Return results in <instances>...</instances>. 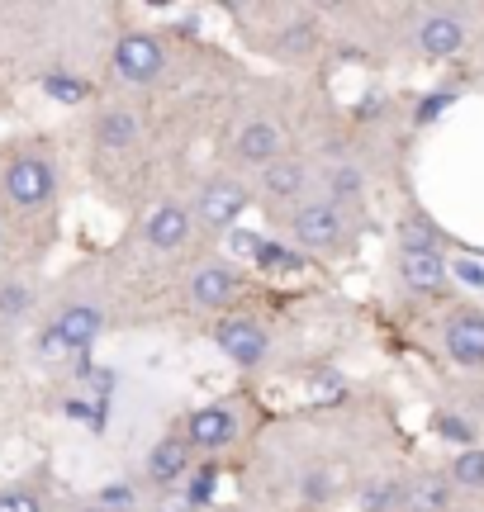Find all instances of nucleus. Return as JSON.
I'll list each match as a JSON object with an SVG mask.
<instances>
[{"label": "nucleus", "mask_w": 484, "mask_h": 512, "mask_svg": "<svg viewBox=\"0 0 484 512\" xmlns=\"http://www.w3.org/2000/svg\"><path fill=\"white\" fill-rule=\"evenodd\" d=\"M95 503H100V508H110V512H124V508H133V489L129 484H105Z\"/></svg>", "instance_id": "nucleus-27"}, {"label": "nucleus", "mask_w": 484, "mask_h": 512, "mask_svg": "<svg viewBox=\"0 0 484 512\" xmlns=\"http://www.w3.org/2000/svg\"><path fill=\"white\" fill-rule=\"evenodd\" d=\"M167 72V48H162V38L148 34V29H133L114 43V76L119 81H129V86H152V81H162Z\"/></svg>", "instance_id": "nucleus-1"}, {"label": "nucleus", "mask_w": 484, "mask_h": 512, "mask_svg": "<svg viewBox=\"0 0 484 512\" xmlns=\"http://www.w3.org/2000/svg\"><path fill=\"white\" fill-rule=\"evenodd\" d=\"M0 512H43L34 489H0Z\"/></svg>", "instance_id": "nucleus-26"}, {"label": "nucleus", "mask_w": 484, "mask_h": 512, "mask_svg": "<svg viewBox=\"0 0 484 512\" xmlns=\"http://www.w3.org/2000/svg\"><path fill=\"white\" fill-rule=\"evenodd\" d=\"M5 200L15 204V209H43V204L57 195V171L48 157H34V152H24L15 162L5 166Z\"/></svg>", "instance_id": "nucleus-2"}, {"label": "nucleus", "mask_w": 484, "mask_h": 512, "mask_svg": "<svg viewBox=\"0 0 484 512\" xmlns=\"http://www.w3.org/2000/svg\"><path fill=\"white\" fill-rule=\"evenodd\" d=\"M323 484H328V479H304V498H314V503H318V498H323V494H328V489H323Z\"/></svg>", "instance_id": "nucleus-33"}, {"label": "nucleus", "mask_w": 484, "mask_h": 512, "mask_svg": "<svg viewBox=\"0 0 484 512\" xmlns=\"http://www.w3.org/2000/svg\"><path fill=\"white\" fill-rule=\"evenodd\" d=\"M214 342H219V351H224L233 366H261L266 356H271V337H266V328L261 323H252V318H224L219 323V332H214Z\"/></svg>", "instance_id": "nucleus-5"}, {"label": "nucleus", "mask_w": 484, "mask_h": 512, "mask_svg": "<svg viewBox=\"0 0 484 512\" xmlns=\"http://www.w3.org/2000/svg\"><path fill=\"white\" fill-rule=\"evenodd\" d=\"M238 290H242V280L228 261H205L200 271L190 275V304H195V309L219 313L238 299Z\"/></svg>", "instance_id": "nucleus-7"}, {"label": "nucleus", "mask_w": 484, "mask_h": 512, "mask_svg": "<svg viewBox=\"0 0 484 512\" xmlns=\"http://www.w3.org/2000/svg\"><path fill=\"white\" fill-rule=\"evenodd\" d=\"M447 356L456 366H484V313L480 309H456L442 328Z\"/></svg>", "instance_id": "nucleus-9"}, {"label": "nucleus", "mask_w": 484, "mask_h": 512, "mask_svg": "<svg viewBox=\"0 0 484 512\" xmlns=\"http://www.w3.org/2000/svg\"><path fill=\"white\" fill-rule=\"evenodd\" d=\"M76 512H110V508H100V503H81Z\"/></svg>", "instance_id": "nucleus-34"}, {"label": "nucleus", "mask_w": 484, "mask_h": 512, "mask_svg": "<svg viewBox=\"0 0 484 512\" xmlns=\"http://www.w3.org/2000/svg\"><path fill=\"white\" fill-rule=\"evenodd\" d=\"M314 43H318V29L304 19V24H290V29H285V38H280V53H285V57H295V53L304 57V53H314Z\"/></svg>", "instance_id": "nucleus-24"}, {"label": "nucleus", "mask_w": 484, "mask_h": 512, "mask_svg": "<svg viewBox=\"0 0 484 512\" xmlns=\"http://www.w3.org/2000/svg\"><path fill=\"white\" fill-rule=\"evenodd\" d=\"M190 470V441L186 437H167L152 446L148 456V479H157V484H171V479H181Z\"/></svg>", "instance_id": "nucleus-14"}, {"label": "nucleus", "mask_w": 484, "mask_h": 512, "mask_svg": "<svg viewBox=\"0 0 484 512\" xmlns=\"http://www.w3.org/2000/svg\"><path fill=\"white\" fill-rule=\"evenodd\" d=\"M214 484H219V479H214V470H200L186 489H190V498H195V503H209V498H214Z\"/></svg>", "instance_id": "nucleus-30"}, {"label": "nucleus", "mask_w": 484, "mask_h": 512, "mask_svg": "<svg viewBox=\"0 0 484 512\" xmlns=\"http://www.w3.org/2000/svg\"><path fill=\"white\" fill-rule=\"evenodd\" d=\"M342 233H347V209L333 200H304L290 214V238L299 242V247H309V252H328V247H337L342 242Z\"/></svg>", "instance_id": "nucleus-3"}, {"label": "nucleus", "mask_w": 484, "mask_h": 512, "mask_svg": "<svg viewBox=\"0 0 484 512\" xmlns=\"http://www.w3.org/2000/svg\"><path fill=\"white\" fill-rule=\"evenodd\" d=\"M38 356H43V361H62V356H72V347L62 342V332L57 328H48L43 337H38Z\"/></svg>", "instance_id": "nucleus-28"}, {"label": "nucleus", "mask_w": 484, "mask_h": 512, "mask_svg": "<svg viewBox=\"0 0 484 512\" xmlns=\"http://www.w3.org/2000/svg\"><path fill=\"white\" fill-rule=\"evenodd\" d=\"M57 332H62V342L76 351H91L95 347V337H100V328H105V313L95 309V304H67V309L57 313Z\"/></svg>", "instance_id": "nucleus-13"}, {"label": "nucleus", "mask_w": 484, "mask_h": 512, "mask_svg": "<svg viewBox=\"0 0 484 512\" xmlns=\"http://www.w3.org/2000/svg\"><path fill=\"white\" fill-rule=\"evenodd\" d=\"M200 503L190 498V489H167V494L157 498V512H195Z\"/></svg>", "instance_id": "nucleus-29"}, {"label": "nucleus", "mask_w": 484, "mask_h": 512, "mask_svg": "<svg viewBox=\"0 0 484 512\" xmlns=\"http://www.w3.org/2000/svg\"><path fill=\"white\" fill-rule=\"evenodd\" d=\"M190 228H195V214H190L186 204H157L148 214V223H143V238L157 252H176V247H186Z\"/></svg>", "instance_id": "nucleus-12"}, {"label": "nucleus", "mask_w": 484, "mask_h": 512, "mask_svg": "<svg viewBox=\"0 0 484 512\" xmlns=\"http://www.w3.org/2000/svg\"><path fill=\"white\" fill-rule=\"evenodd\" d=\"M399 503H404L409 512H442V508L451 503V479H447V475H423V479H413Z\"/></svg>", "instance_id": "nucleus-16"}, {"label": "nucleus", "mask_w": 484, "mask_h": 512, "mask_svg": "<svg viewBox=\"0 0 484 512\" xmlns=\"http://www.w3.org/2000/svg\"><path fill=\"white\" fill-rule=\"evenodd\" d=\"M133 138H138V124H133V114H124V110H110L105 119H100V143L105 147H133Z\"/></svg>", "instance_id": "nucleus-19"}, {"label": "nucleus", "mask_w": 484, "mask_h": 512, "mask_svg": "<svg viewBox=\"0 0 484 512\" xmlns=\"http://www.w3.org/2000/svg\"><path fill=\"white\" fill-rule=\"evenodd\" d=\"M314 190V171L309 162H299V157H280V162L261 166V195L276 204H304V195Z\"/></svg>", "instance_id": "nucleus-8"}, {"label": "nucleus", "mask_w": 484, "mask_h": 512, "mask_svg": "<svg viewBox=\"0 0 484 512\" xmlns=\"http://www.w3.org/2000/svg\"><path fill=\"white\" fill-rule=\"evenodd\" d=\"M247 204H252V195H247V185H242L238 176H214L209 185H200L195 219L205 223V228H214V233H228V228L247 214Z\"/></svg>", "instance_id": "nucleus-4"}, {"label": "nucleus", "mask_w": 484, "mask_h": 512, "mask_svg": "<svg viewBox=\"0 0 484 512\" xmlns=\"http://www.w3.org/2000/svg\"><path fill=\"white\" fill-rule=\"evenodd\" d=\"M399 275H404V285H413V290H442L447 261H442V252H404L399 256Z\"/></svg>", "instance_id": "nucleus-15"}, {"label": "nucleus", "mask_w": 484, "mask_h": 512, "mask_svg": "<svg viewBox=\"0 0 484 512\" xmlns=\"http://www.w3.org/2000/svg\"><path fill=\"white\" fill-rule=\"evenodd\" d=\"M233 152H238L247 166H271L285 157V138H280V128L271 119H247L238 128V138H233Z\"/></svg>", "instance_id": "nucleus-11"}, {"label": "nucleus", "mask_w": 484, "mask_h": 512, "mask_svg": "<svg viewBox=\"0 0 484 512\" xmlns=\"http://www.w3.org/2000/svg\"><path fill=\"white\" fill-rule=\"evenodd\" d=\"M361 185H366V176L356 171V166H333L328 176H323V200H333V204H347L361 200Z\"/></svg>", "instance_id": "nucleus-17"}, {"label": "nucleus", "mask_w": 484, "mask_h": 512, "mask_svg": "<svg viewBox=\"0 0 484 512\" xmlns=\"http://www.w3.org/2000/svg\"><path fill=\"white\" fill-rule=\"evenodd\" d=\"M437 427H442V437H456V441H470V427H466V422H456V418H442V422H437Z\"/></svg>", "instance_id": "nucleus-32"}, {"label": "nucleus", "mask_w": 484, "mask_h": 512, "mask_svg": "<svg viewBox=\"0 0 484 512\" xmlns=\"http://www.w3.org/2000/svg\"><path fill=\"white\" fill-rule=\"evenodd\" d=\"M399 498H404V489H394V484H366L361 489V512H385Z\"/></svg>", "instance_id": "nucleus-25"}, {"label": "nucleus", "mask_w": 484, "mask_h": 512, "mask_svg": "<svg viewBox=\"0 0 484 512\" xmlns=\"http://www.w3.org/2000/svg\"><path fill=\"white\" fill-rule=\"evenodd\" d=\"M257 266L261 271H299V266H304V256H299L295 247H280V242H261Z\"/></svg>", "instance_id": "nucleus-21"}, {"label": "nucleus", "mask_w": 484, "mask_h": 512, "mask_svg": "<svg viewBox=\"0 0 484 512\" xmlns=\"http://www.w3.org/2000/svg\"><path fill=\"white\" fill-rule=\"evenodd\" d=\"M34 309V290L29 285H0V318H24V313Z\"/></svg>", "instance_id": "nucleus-22"}, {"label": "nucleus", "mask_w": 484, "mask_h": 512, "mask_svg": "<svg viewBox=\"0 0 484 512\" xmlns=\"http://www.w3.org/2000/svg\"><path fill=\"white\" fill-rule=\"evenodd\" d=\"M238 437V413L228 403H209V408H195L186 422V441L200 446V451H224L228 441Z\"/></svg>", "instance_id": "nucleus-10"}, {"label": "nucleus", "mask_w": 484, "mask_h": 512, "mask_svg": "<svg viewBox=\"0 0 484 512\" xmlns=\"http://www.w3.org/2000/svg\"><path fill=\"white\" fill-rule=\"evenodd\" d=\"M451 484H456V489H484V451H475V446H470V451H461V456L451 460Z\"/></svg>", "instance_id": "nucleus-18"}, {"label": "nucleus", "mask_w": 484, "mask_h": 512, "mask_svg": "<svg viewBox=\"0 0 484 512\" xmlns=\"http://www.w3.org/2000/svg\"><path fill=\"white\" fill-rule=\"evenodd\" d=\"M413 43H418L423 57H456L466 48V19L456 15V10H432V15L418 19Z\"/></svg>", "instance_id": "nucleus-6"}, {"label": "nucleus", "mask_w": 484, "mask_h": 512, "mask_svg": "<svg viewBox=\"0 0 484 512\" xmlns=\"http://www.w3.org/2000/svg\"><path fill=\"white\" fill-rule=\"evenodd\" d=\"M399 247L404 252H437V228L428 219H404L399 223Z\"/></svg>", "instance_id": "nucleus-20"}, {"label": "nucleus", "mask_w": 484, "mask_h": 512, "mask_svg": "<svg viewBox=\"0 0 484 512\" xmlns=\"http://www.w3.org/2000/svg\"><path fill=\"white\" fill-rule=\"evenodd\" d=\"M43 91L53 95V100H62V105H81V100H86V81L53 72V76H43Z\"/></svg>", "instance_id": "nucleus-23"}, {"label": "nucleus", "mask_w": 484, "mask_h": 512, "mask_svg": "<svg viewBox=\"0 0 484 512\" xmlns=\"http://www.w3.org/2000/svg\"><path fill=\"white\" fill-rule=\"evenodd\" d=\"M447 105H451V95H447V91L428 95V100H423V105H418V119H423V124H432V119H437V114L447 110Z\"/></svg>", "instance_id": "nucleus-31"}]
</instances>
